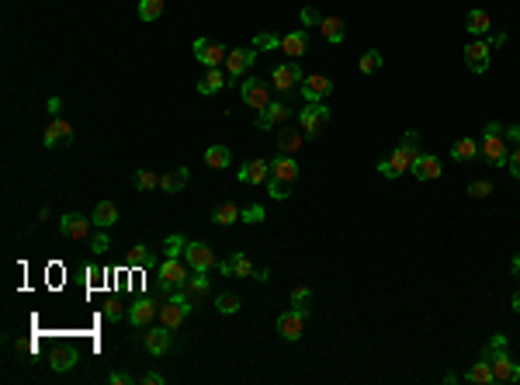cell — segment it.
<instances>
[{
    "mask_svg": "<svg viewBox=\"0 0 520 385\" xmlns=\"http://www.w3.org/2000/svg\"><path fill=\"white\" fill-rule=\"evenodd\" d=\"M191 309H194V305H191V298H187V295H184V288H180V292H170V295L160 302L156 319H160V326H167V330H180Z\"/></svg>",
    "mask_w": 520,
    "mask_h": 385,
    "instance_id": "cell-1",
    "label": "cell"
},
{
    "mask_svg": "<svg viewBox=\"0 0 520 385\" xmlns=\"http://www.w3.org/2000/svg\"><path fill=\"white\" fill-rule=\"evenodd\" d=\"M326 125H330V108H326L323 101H309V105L299 111V129H302V136L316 139V136H323Z\"/></svg>",
    "mask_w": 520,
    "mask_h": 385,
    "instance_id": "cell-2",
    "label": "cell"
},
{
    "mask_svg": "<svg viewBox=\"0 0 520 385\" xmlns=\"http://www.w3.org/2000/svg\"><path fill=\"white\" fill-rule=\"evenodd\" d=\"M503 125L499 122H485V139H482V146H479V153L492 163V167H499V163H506V139H503Z\"/></svg>",
    "mask_w": 520,
    "mask_h": 385,
    "instance_id": "cell-3",
    "label": "cell"
},
{
    "mask_svg": "<svg viewBox=\"0 0 520 385\" xmlns=\"http://www.w3.org/2000/svg\"><path fill=\"white\" fill-rule=\"evenodd\" d=\"M184 281H187V264H180V257H167V260L160 264V278H156L160 292H163V295L180 292Z\"/></svg>",
    "mask_w": 520,
    "mask_h": 385,
    "instance_id": "cell-4",
    "label": "cell"
},
{
    "mask_svg": "<svg viewBox=\"0 0 520 385\" xmlns=\"http://www.w3.org/2000/svg\"><path fill=\"white\" fill-rule=\"evenodd\" d=\"M489 364H492V378L496 382H520V364L506 354V347H492L482 354Z\"/></svg>",
    "mask_w": 520,
    "mask_h": 385,
    "instance_id": "cell-5",
    "label": "cell"
},
{
    "mask_svg": "<svg viewBox=\"0 0 520 385\" xmlns=\"http://www.w3.org/2000/svg\"><path fill=\"white\" fill-rule=\"evenodd\" d=\"M239 94H243V105H250L253 111H264L271 105V87L268 80H257V77H246L239 84Z\"/></svg>",
    "mask_w": 520,
    "mask_h": 385,
    "instance_id": "cell-6",
    "label": "cell"
},
{
    "mask_svg": "<svg viewBox=\"0 0 520 385\" xmlns=\"http://www.w3.org/2000/svg\"><path fill=\"white\" fill-rule=\"evenodd\" d=\"M302 80H306V73L299 70V63H295V60L278 63V66H275V73H271V87H275V91H281V94H288V91L302 87Z\"/></svg>",
    "mask_w": 520,
    "mask_h": 385,
    "instance_id": "cell-7",
    "label": "cell"
},
{
    "mask_svg": "<svg viewBox=\"0 0 520 385\" xmlns=\"http://www.w3.org/2000/svg\"><path fill=\"white\" fill-rule=\"evenodd\" d=\"M184 257H187V267L191 271H215L219 267V260H215V250L208 247V243H187V250H184Z\"/></svg>",
    "mask_w": 520,
    "mask_h": 385,
    "instance_id": "cell-8",
    "label": "cell"
},
{
    "mask_svg": "<svg viewBox=\"0 0 520 385\" xmlns=\"http://www.w3.org/2000/svg\"><path fill=\"white\" fill-rule=\"evenodd\" d=\"M174 330H167V326H146V333H142V347H146V354H153V357H163L170 347H174V337H170Z\"/></svg>",
    "mask_w": 520,
    "mask_h": 385,
    "instance_id": "cell-9",
    "label": "cell"
},
{
    "mask_svg": "<svg viewBox=\"0 0 520 385\" xmlns=\"http://www.w3.org/2000/svg\"><path fill=\"white\" fill-rule=\"evenodd\" d=\"M191 49H194V60L205 63V66H219V63H225V56H229V49L219 46V42H212V39H194Z\"/></svg>",
    "mask_w": 520,
    "mask_h": 385,
    "instance_id": "cell-10",
    "label": "cell"
},
{
    "mask_svg": "<svg viewBox=\"0 0 520 385\" xmlns=\"http://www.w3.org/2000/svg\"><path fill=\"white\" fill-rule=\"evenodd\" d=\"M489 60H492V46L489 42H468L465 46V66L472 70V73H485L489 70Z\"/></svg>",
    "mask_w": 520,
    "mask_h": 385,
    "instance_id": "cell-11",
    "label": "cell"
},
{
    "mask_svg": "<svg viewBox=\"0 0 520 385\" xmlns=\"http://www.w3.org/2000/svg\"><path fill=\"white\" fill-rule=\"evenodd\" d=\"M42 143H46V150H56V146H66V143H73V125H70L66 118H59V115H56V118H49Z\"/></svg>",
    "mask_w": 520,
    "mask_h": 385,
    "instance_id": "cell-12",
    "label": "cell"
},
{
    "mask_svg": "<svg viewBox=\"0 0 520 385\" xmlns=\"http://www.w3.org/2000/svg\"><path fill=\"white\" fill-rule=\"evenodd\" d=\"M253 60H257V49H229V56H225L229 80H243V73L253 66Z\"/></svg>",
    "mask_w": 520,
    "mask_h": 385,
    "instance_id": "cell-13",
    "label": "cell"
},
{
    "mask_svg": "<svg viewBox=\"0 0 520 385\" xmlns=\"http://www.w3.org/2000/svg\"><path fill=\"white\" fill-rule=\"evenodd\" d=\"M91 226H94V219H84L80 212H66V215H63V222H59L63 236H66V240H77V243L91 236Z\"/></svg>",
    "mask_w": 520,
    "mask_h": 385,
    "instance_id": "cell-14",
    "label": "cell"
},
{
    "mask_svg": "<svg viewBox=\"0 0 520 385\" xmlns=\"http://www.w3.org/2000/svg\"><path fill=\"white\" fill-rule=\"evenodd\" d=\"M292 118V108L285 101H271L264 111L257 115V129H275V125H285Z\"/></svg>",
    "mask_w": 520,
    "mask_h": 385,
    "instance_id": "cell-15",
    "label": "cell"
},
{
    "mask_svg": "<svg viewBox=\"0 0 520 385\" xmlns=\"http://www.w3.org/2000/svg\"><path fill=\"white\" fill-rule=\"evenodd\" d=\"M268 181H278V184H295L299 181V163H295V156H278V160H271V177Z\"/></svg>",
    "mask_w": 520,
    "mask_h": 385,
    "instance_id": "cell-16",
    "label": "cell"
},
{
    "mask_svg": "<svg viewBox=\"0 0 520 385\" xmlns=\"http://www.w3.org/2000/svg\"><path fill=\"white\" fill-rule=\"evenodd\" d=\"M184 295L191 298V305H194V309H198V305H205V302H208V295H212L208 274H205V271H194V278H187V281H184Z\"/></svg>",
    "mask_w": 520,
    "mask_h": 385,
    "instance_id": "cell-17",
    "label": "cell"
},
{
    "mask_svg": "<svg viewBox=\"0 0 520 385\" xmlns=\"http://www.w3.org/2000/svg\"><path fill=\"white\" fill-rule=\"evenodd\" d=\"M330 91H333V80L323 77V73H313V77L302 80V98H306V101H326Z\"/></svg>",
    "mask_w": 520,
    "mask_h": 385,
    "instance_id": "cell-18",
    "label": "cell"
},
{
    "mask_svg": "<svg viewBox=\"0 0 520 385\" xmlns=\"http://www.w3.org/2000/svg\"><path fill=\"white\" fill-rule=\"evenodd\" d=\"M156 312H160V305H156L153 298H136V302L129 305V319H132V326H139V330H146V326L156 319Z\"/></svg>",
    "mask_w": 520,
    "mask_h": 385,
    "instance_id": "cell-19",
    "label": "cell"
},
{
    "mask_svg": "<svg viewBox=\"0 0 520 385\" xmlns=\"http://www.w3.org/2000/svg\"><path fill=\"white\" fill-rule=\"evenodd\" d=\"M302 330H306V312L292 309V312H281V316H278V333H281L285 340H299Z\"/></svg>",
    "mask_w": 520,
    "mask_h": 385,
    "instance_id": "cell-20",
    "label": "cell"
},
{
    "mask_svg": "<svg viewBox=\"0 0 520 385\" xmlns=\"http://www.w3.org/2000/svg\"><path fill=\"white\" fill-rule=\"evenodd\" d=\"M219 274H232V278H253V264H250V257H243V253H232V257H225V260H219V267H215Z\"/></svg>",
    "mask_w": 520,
    "mask_h": 385,
    "instance_id": "cell-21",
    "label": "cell"
},
{
    "mask_svg": "<svg viewBox=\"0 0 520 385\" xmlns=\"http://www.w3.org/2000/svg\"><path fill=\"white\" fill-rule=\"evenodd\" d=\"M271 177V163L268 160H250L239 167V184H264Z\"/></svg>",
    "mask_w": 520,
    "mask_h": 385,
    "instance_id": "cell-22",
    "label": "cell"
},
{
    "mask_svg": "<svg viewBox=\"0 0 520 385\" xmlns=\"http://www.w3.org/2000/svg\"><path fill=\"white\" fill-rule=\"evenodd\" d=\"M440 170H444V167H440V160H437V156H423V153H420V160L409 167V174H413L416 181H437V177H440Z\"/></svg>",
    "mask_w": 520,
    "mask_h": 385,
    "instance_id": "cell-23",
    "label": "cell"
},
{
    "mask_svg": "<svg viewBox=\"0 0 520 385\" xmlns=\"http://www.w3.org/2000/svg\"><path fill=\"white\" fill-rule=\"evenodd\" d=\"M416 160H420V150H409V146H402V143H399V146L392 150V156H389V163L396 167V174H409V167H413Z\"/></svg>",
    "mask_w": 520,
    "mask_h": 385,
    "instance_id": "cell-24",
    "label": "cell"
},
{
    "mask_svg": "<svg viewBox=\"0 0 520 385\" xmlns=\"http://www.w3.org/2000/svg\"><path fill=\"white\" fill-rule=\"evenodd\" d=\"M187 181H191L187 167H177V170H170V174H160V191L177 195V191H184V188H187Z\"/></svg>",
    "mask_w": 520,
    "mask_h": 385,
    "instance_id": "cell-25",
    "label": "cell"
},
{
    "mask_svg": "<svg viewBox=\"0 0 520 385\" xmlns=\"http://www.w3.org/2000/svg\"><path fill=\"white\" fill-rule=\"evenodd\" d=\"M489 28H492V18H489L482 8H472L468 18H465V32H468V35H485Z\"/></svg>",
    "mask_w": 520,
    "mask_h": 385,
    "instance_id": "cell-26",
    "label": "cell"
},
{
    "mask_svg": "<svg viewBox=\"0 0 520 385\" xmlns=\"http://www.w3.org/2000/svg\"><path fill=\"white\" fill-rule=\"evenodd\" d=\"M281 49H285V56H302V53L309 49V35H306V28L288 32V35L281 39Z\"/></svg>",
    "mask_w": 520,
    "mask_h": 385,
    "instance_id": "cell-27",
    "label": "cell"
},
{
    "mask_svg": "<svg viewBox=\"0 0 520 385\" xmlns=\"http://www.w3.org/2000/svg\"><path fill=\"white\" fill-rule=\"evenodd\" d=\"M94 226L98 229H111L115 222H118V205L115 202H98V208H94Z\"/></svg>",
    "mask_w": 520,
    "mask_h": 385,
    "instance_id": "cell-28",
    "label": "cell"
},
{
    "mask_svg": "<svg viewBox=\"0 0 520 385\" xmlns=\"http://www.w3.org/2000/svg\"><path fill=\"white\" fill-rule=\"evenodd\" d=\"M239 215H243V208L232 205V202H222V205L212 208V222L215 226H232V222H239Z\"/></svg>",
    "mask_w": 520,
    "mask_h": 385,
    "instance_id": "cell-29",
    "label": "cell"
},
{
    "mask_svg": "<svg viewBox=\"0 0 520 385\" xmlns=\"http://www.w3.org/2000/svg\"><path fill=\"white\" fill-rule=\"evenodd\" d=\"M465 382H472V385H492L496 378H492V364L482 357V361H475L468 371H465Z\"/></svg>",
    "mask_w": 520,
    "mask_h": 385,
    "instance_id": "cell-30",
    "label": "cell"
},
{
    "mask_svg": "<svg viewBox=\"0 0 520 385\" xmlns=\"http://www.w3.org/2000/svg\"><path fill=\"white\" fill-rule=\"evenodd\" d=\"M302 143H306V139H302V129H285V132L278 136V150H281L285 156H295V153L302 150Z\"/></svg>",
    "mask_w": 520,
    "mask_h": 385,
    "instance_id": "cell-31",
    "label": "cell"
},
{
    "mask_svg": "<svg viewBox=\"0 0 520 385\" xmlns=\"http://www.w3.org/2000/svg\"><path fill=\"white\" fill-rule=\"evenodd\" d=\"M225 87V73L219 70V66H208V73L201 77V84H198V91L208 98V94H215V91H222Z\"/></svg>",
    "mask_w": 520,
    "mask_h": 385,
    "instance_id": "cell-32",
    "label": "cell"
},
{
    "mask_svg": "<svg viewBox=\"0 0 520 385\" xmlns=\"http://www.w3.org/2000/svg\"><path fill=\"white\" fill-rule=\"evenodd\" d=\"M319 32H323V39H326L330 46H340V42H344V21H340V18H323V21H319Z\"/></svg>",
    "mask_w": 520,
    "mask_h": 385,
    "instance_id": "cell-33",
    "label": "cell"
},
{
    "mask_svg": "<svg viewBox=\"0 0 520 385\" xmlns=\"http://www.w3.org/2000/svg\"><path fill=\"white\" fill-rule=\"evenodd\" d=\"M451 156H454L458 163H468V160H475V156H479V143H475V139H454Z\"/></svg>",
    "mask_w": 520,
    "mask_h": 385,
    "instance_id": "cell-34",
    "label": "cell"
},
{
    "mask_svg": "<svg viewBox=\"0 0 520 385\" xmlns=\"http://www.w3.org/2000/svg\"><path fill=\"white\" fill-rule=\"evenodd\" d=\"M229 160H232V156H229L225 146H208V150H205V163H208L212 170H225Z\"/></svg>",
    "mask_w": 520,
    "mask_h": 385,
    "instance_id": "cell-35",
    "label": "cell"
},
{
    "mask_svg": "<svg viewBox=\"0 0 520 385\" xmlns=\"http://www.w3.org/2000/svg\"><path fill=\"white\" fill-rule=\"evenodd\" d=\"M125 264H129V267H149V264H153V253H149V247H146V243L132 247V250L125 253Z\"/></svg>",
    "mask_w": 520,
    "mask_h": 385,
    "instance_id": "cell-36",
    "label": "cell"
},
{
    "mask_svg": "<svg viewBox=\"0 0 520 385\" xmlns=\"http://www.w3.org/2000/svg\"><path fill=\"white\" fill-rule=\"evenodd\" d=\"M167 8V0H139V18L142 21H156Z\"/></svg>",
    "mask_w": 520,
    "mask_h": 385,
    "instance_id": "cell-37",
    "label": "cell"
},
{
    "mask_svg": "<svg viewBox=\"0 0 520 385\" xmlns=\"http://www.w3.org/2000/svg\"><path fill=\"white\" fill-rule=\"evenodd\" d=\"M309 302H313V288H309V285H295V288H292V305L309 316Z\"/></svg>",
    "mask_w": 520,
    "mask_h": 385,
    "instance_id": "cell-38",
    "label": "cell"
},
{
    "mask_svg": "<svg viewBox=\"0 0 520 385\" xmlns=\"http://www.w3.org/2000/svg\"><path fill=\"white\" fill-rule=\"evenodd\" d=\"M132 184H136L139 191H153V188H160V174H153V170H136V174H132Z\"/></svg>",
    "mask_w": 520,
    "mask_h": 385,
    "instance_id": "cell-39",
    "label": "cell"
},
{
    "mask_svg": "<svg viewBox=\"0 0 520 385\" xmlns=\"http://www.w3.org/2000/svg\"><path fill=\"white\" fill-rule=\"evenodd\" d=\"M239 305H243V302H239V298H236L232 292H222V295H215V309H219L222 316H232V312H236Z\"/></svg>",
    "mask_w": 520,
    "mask_h": 385,
    "instance_id": "cell-40",
    "label": "cell"
},
{
    "mask_svg": "<svg viewBox=\"0 0 520 385\" xmlns=\"http://www.w3.org/2000/svg\"><path fill=\"white\" fill-rule=\"evenodd\" d=\"M77 364V350L73 347H63L56 357H53V371H70Z\"/></svg>",
    "mask_w": 520,
    "mask_h": 385,
    "instance_id": "cell-41",
    "label": "cell"
},
{
    "mask_svg": "<svg viewBox=\"0 0 520 385\" xmlns=\"http://www.w3.org/2000/svg\"><path fill=\"white\" fill-rule=\"evenodd\" d=\"M253 49H257V53H268V49H281V39H278L275 32H260V35L253 39Z\"/></svg>",
    "mask_w": 520,
    "mask_h": 385,
    "instance_id": "cell-42",
    "label": "cell"
},
{
    "mask_svg": "<svg viewBox=\"0 0 520 385\" xmlns=\"http://www.w3.org/2000/svg\"><path fill=\"white\" fill-rule=\"evenodd\" d=\"M382 70V53L378 49H368L364 56H361V73H378Z\"/></svg>",
    "mask_w": 520,
    "mask_h": 385,
    "instance_id": "cell-43",
    "label": "cell"
},
{
    "mask_svg": "<svg viewBox=\"0 0 520 385\" xmlns=\"http://www.w3.org/2000/svg\"><path fill=\"white\" fill-rule=\"evenodd\" d=\"M184 250H187V240H184V236H177V233L167 236V243H163V253H167V257H180Z\"/></svg>",
    "mask_w": 520,
    "mask_h": 385,
    "instance_id": "cell-44",
    "label": "cell"
},
{
    "mask_svg": "<svg viewBox=\"0 0 520 385\" xmlns=\"http://www.w3.org/2000/svg\"><path fill=\"white\" fill-rule=\"evenodd\" d=\"M91 250H94V253H108V250H111V240H108V229H98V233L91 236Z\"/></svg>",
    "mask_w": 520,
    "mask_h": 385,
    "instance_id": "cell-45",
    "label": "cell"
},
{
    "mask_svg": "<svg viewBox=\"0 0 520 385\" xmlns=\"http://www.w3.org/2000/svg\"><path fill=\"white\" fill-rule=\"evenodd\" d=\"M468 195H472V198H485V195H492V181H485V177L472 181V184H468Z\"/></svg>",
    "mask_w": 520,
    "mask_h": 385,
    "instance_id": "cell-46",
    "label": "cell"
},
{
    "mask_svg": "<svg viewBox=\"0 0 520 385\" xmlns=\"http://www.w3.org/2000/svg\"><path fill=\"white\" fill-rule=\"evenodd\" d=\"M104 319H111V323L122 319V302L118 298H104Z\"/></svg>",
    "mask_w": 520,
    "mask_h": 385,
    "instance_id": "cell-47",
    "label": "cell"
},
{
    "mask_svg": "<svg viewBox=\"0 0 520 385\" xmlns=\"http://www.w3.org/2000/svg\"><path fill=\"white\" fill-rule=\"evenodd\" d=\"M506 167H510V177H517V181H520V143H517V150L506 156Z\"/></svg>",
    "mask_w": 520,
    "mask_h": 385,
    "instance_id": "cell-48",
    "label": "cell"
},
{
    "mask_svg": "<svg viewBox=\"0 0 520 385\" xmlns=\"http://www.w3.org/2000/svg\"><path fill=\"white\" fill-rule=\"evenodd\" d=\"M239 219H243V222H264V208H260V205H250V208H243Z\"/></svg>",
    "mask_w": 520,
    "mask_h": 385,
    "instance_id": "cell-49",
    "label": "cell"
},
{
    "mask_svg": "<svg viewBox=\"0 0 520 385\" xmlns=\"http://www.w3.org/2000/svg\"><path fill=\"white\" fill-rule=\"evenodd\" d=\"M268 188H271V198H275V202H285L288 191H292L288 184H278V181H268Z\"/></svg>",
    "mask_w": 520,
    "mask_h": 385,
    "instance_id": "cell-50",
    "label": "cell"
},
{
    "mask_svg": "<svg viewBox=\"0 0 520 385\" xmlns=\"http://www.w3.org/2000/svg\"><path fill=\"white\" fill-rule=\"evenodd\" d=\"M319 21H323V15H319L313 4H309V8H302V25H319Z\"/></svg>",
    "mask_w": 520,
    "mask_h": 385,
    "instance_id": "cell-51",
    "label": "cell"
},
{
    "mask_svg": "<svg viewBox=\"0 0 520 385\" xmlns=\"http://www.w3.org/2000/svg\"><path fill=\"white\" fill-rule=\"evenodd\" d=\"M108 382H111V385H132V375H129V371H111Z\"/></svg>",
    "mask_w": 520,
    "mask_h": 385,
    "instance_id": "cell-52",
    "label": "cell"
},
{
    "mask_svg": "<svg viewBox=\"0 0 520 385\" xmlns=\"http://www.w3.org/2000/svg\"><path fill=\"white\" fill-rule=\"evenodd\" d=\"M378 174H382L385 181H396V177H399V174H396V167H392L389 160H382V163H378Z\"/></svg>",
    "mask_w": 520,
    "mask_h": 385,
    "instance_id": "cell-53",
    "label": "cell"
},
{
    "mask_svg": "<svg viewBox=\"0 0 520 385\" xmlns=\"http://www.w3.org/2000/svg\"><path fill=\"white\" fill-rule=\"evenodd\" d=\"M139 382H142V385H163V375H160V371H146Z\"/></svg>",
    "mask_w": 520,
    "mask_h": 385,
    "instance_id": "cell-54",
    "label": "cell"
},
{
    "mask_svg": "<svg viewBox=\"0 0 520 385\" xmlns=\"http://www.w3.org/2000/svg\"><path fill=\"white\" fill-rule=\"evenodd\" d=\"M402 146H409V150H420V136H416V132L409 129V132L402 136Z\"/></svg>",
    "mask_w": 520,
    "mask_h": 385,
    "instance_id": "cell-55",
    "label": "cell"
},
{
    "mask_svg": "<svg viewBox=\"0 0 520 385\" xmlns=\"http://www.w3.org/2000/svg\"><path fill=\"white\" fill-rule=\"evenodd\" d=\"M59 108H63V101H59V98H49V115H53V118L59 115Z\"/></svg>",
    "mask_w": 520,
    "mask_h": 385,
    "instance_id": "cell-56",
    "label": "cell"
},
{
    "mask_svg": "<svg viewBox=\"0 0 520 385\" xmlns=\"http://www.w3.org/2000/svg\"><path fill=\"white\" fill-rule=\"evenodd\" d=\"M503 42H506V35H503V32H496V35L489 39V46H503Z\"/></svg>",
    "mask_w": 520,
    "mask_h": 385,
    "instance_id": "cell-57",
    "label": "cell"
},
{
    "mask_svg": "<svg viewBox=\"0 0 520 385\" xmlns=\"http://www.w3.org/2000/svg\"><path fill=\"white\" fill-rule=\"evenodd\" d=\"M506 136H510V139H517V143H520V125H510V129H506Z\"/></svg>",
    "mask_w": 520,
    "mask_h": 385,
    "instance_id": "cell-58",
    "label": "cell"
},
{
    "mask_svg": "<svg viewBox=\"0 0 520 385\" xmlns=\"http://www.w3.org/2000/svg\"><path fill=\"white\" fill-rule=\"evenodd\" d=\"M510 267H513V274H517V278H520V253H517V257H513V264H510Z\"/></svg>",
    "mask_w": 520,
    "mask_h": 385,
    "instance_id": "cell-59",
    "label": "cell"
},
{
    "mask_svg": "<svg viewBox=\"0 0 520 385\" xmlns=\"http://www.w3.org/2000/svg\"><path fill=\"white\" fill-rule=\"evenodd\" d=\"M513 309H517V312H520V288H517V292H513Z\"/></svg>",
    "mask_w": 520,
    "mask_h": 385,
    "instance_id": "cell-60",
    "label": "cell"
}]
</instances>
